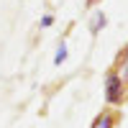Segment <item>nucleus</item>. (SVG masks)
<instances>
[{"label":"nucleus","mask_w":128,"mask_h":128,"mask_svg":"<svg viewBox=\"0 0 128 128\" xmlns=\"http://www.w3.org/2000/svg\"><path fill=\"white\" fill-rule=\"evenodd\" d=\"M105 100H108V105L123 102V77L118 72L105 74Z\"/></svg>","instance_id":"f257e3e1"},{"label":"nucleus","mask_w":128,"mask_h":128,"mask_svg":"<svg viewBox=\"0 0 128 128\" xmlns=\"http://www.w3.org/2000/svg\"><path fill=\"white\" fill-rule=\"evenodd\" d=\"M108 26V16L98 10V13H92V20H90V34H100V31Z\"/></svg>","instance_id":"f03ea898"},{"label":"nucleus","mask_w":128,"mask_h":128,"mask_svg":"<svg viewBox=\"0 0 128 128\" xmlns=\"http://www.w3.org/2000/svg\"><path fill=\"white\" fill-rule=\"evenodd\" d=\"M92 128H113V115H110V113L98 115V118H95V123H92Z\"/></svg>","instance_id":"7ed1b4c3"},{"label":"nucleus","mask_w":128,"mask_h":128,"mask_svg":"<svg viewBox=\"0 0 128 128\" xmlns=\"http://www.w3.org/2000/svg\"><path fill=\"white\" fill-rule=\"evenodd\" d=\"M64 59H67V46H64V44H62V46L56 49V56H54V64H56V67H59V64H62Z\"/></svg>","instance_id":"20e7f679"},{"label":"nucleus","mask_w":128,"mask_h":128,"mask_svg":"<svg viewBox=\"0 0 128 128\" xmlns=\"http://www.w3.org/2000/svg\"><path fill=\"white\" fill-rule=\"evenodd\" d=\"M123 62H128V44L120 49V54H118V64H123Z\"/></svg>","instance_id":"39448f33"},{"label":"nucleus","mask_w":128,"mask_h":128,"mask_svg":"<svg viewBox=\"0 0 128 128\" xmlns=\"http://www.w3.org/2000/svg\"><path fill=\"white\" fill-rule=\"evenodd\" d=\"M41 26H44V28L54 26V16H44V18H41Z\"/></svg>","instance_id":"423d86ee"},{"label":"nucleus","mask_w":128,"mask_h":128,"mask_svg":"<svg viewBox=\"0 0 128 128\" xmlns=\"http://www.w3.org/2000/svg\"><path fill=\"white\" fill-rule=\"evenodd\" d=\"M92 3H98V0H87V5H92Z\"/></svg>","instance_id":"0eeeda50"}]
</instances>
